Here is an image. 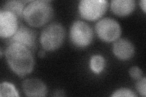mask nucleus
Segmentation results:
<instances>
[{"mask_svg": "<svg viewBox=\"0 0 146 97\" xmlns=\"http://www.w3.org/2000/svg\"><path fill=\"white\" fill-rule=\"evenodd\" d=\"M111 96L116 97V96H129V97H136L137 95L135 94V92L132 90L126 89V88H121L116 90L113 92V94L111 95Z\"/></svg>", "mask_w": 146, "mask_h": 97, "instance_id": "15", "label": "nucleus"}, {"mask_svg": "<svg viewBox=\"0 0 146 97\" xmlns=\"http://www.w3.org/2000/svg\"><path fill=\"white\" fill-rule=\"evenodd\" d=\"M22 89L27 96H45L48 94L46 86L37 78H27L24 80Z\"/></svg>", "mask_w": 146, "mask_h": 97, "instance_id": "9", "label": "nucleus"}, {"mask_svg": "<svg viewBox=\"0 0 146 97\" xmlns=\"http://www.w3.org/2000/svg\"><path fill=\"white\" fill-rule=\"evenodd\" d=\"M106 61L101 55H96L93 56L90 60V67L96 73H99L104 69Z\"/></svg>", "mask_w": 146, "mask_h": 97, "instance_id": "13", "label": "nucleus"}, {"mask_svg": "<svg viewBox=\"0 0 146 97\" xmlns=\"http://www.w3.org/2000/svg\"><path fill=\"white\" fill-rule=\"evenodd\" d=\"M38 55V57H40V58H43L44 57V55H45V53L44 52V50H40Z\"/></svg>", "mask_w": 146, "mask_h": 97, "instance_id": "19", "label": "nucleus"}, {"mask_svg": "<svg viewBox=\"0 0 146 97\" xmlns=\"http://www.w3.org/2000/svg\"><path fill=\"white\" fill-rule=\"evenodd\" d=\"M51 2L46 0L31 1L24 9L23 19L34 27L46 25L54 16V9Z\"/></svg>", "mask_w": 146, "mask_h": 97, "instance_id": "2", "label": "nucleus"}, {"mask_svg": "<svg viewBox=\"0 0 146 97\" xmlns=\"http://www.w3.org/2000/svg\"><path fill=\"white\" fill-rule=\"evenodd\" d=\"M129 75L133 80H138L143 77V73L141 69L138 66H133L129 69Z\"/></svg>", "mask_w": 146, "mask_h": 97, "instance_id": "17", "label": "nucleus"}, {"mask_svg": "<svg viewBox=\"0 0 146 97\" xmlns=\"http://www.w3.org/2000/svg\"><path fill=\"white\" fill-rule=\"evenodd\" d=\"M95 31L98 37L107 43L118 40L122 32L119 23L110 17L104 18L98 21L95 25Z\"/></svg>", "mask_w": 146, "mask_h": 97, "instance_id": "5", "label": "nucleus"}, {"mask_svg": "<svg viewBox=\"0 0 146 97\" xmlns=\"http://www.w3.org/2000/svg\"><path fill=\"white\" fill-rule=\"evenodd\" d=\"M136 89L138 93L144 97L146 96V78L143 77L136 83Z\"/></svg>", "mask_w": 146, "mask_h": 97, "instance_id": "16", "label": "nucleus"}, {"mask_svg": "<svg viewBox=\"0 0 146 97\" xmlns=\"http://www.w3.org/2000/svg\"><path fill=\"white\" fill-rule=\"evenodd\" d=\"M9 66L20 77L29 75L33 71L35 61L33 52L26 46L18 43H11L5 52Z\"/></svg>", "mask_w": 146, "mask_h": 97, "instance_id": "1", "label": "nucleus"}, {"mask_svg": "<svg viewBox=\"0 0 146 97\" xmlns=\"http://www.w3.org/2000/svg\"><path fill=\"white\" fill-rule=\"evenodd\" d=\"M18 18L13 13L6 11H0V36L3 38H9L18 30Z\"/></svg>", "mask_w": 146, "mask_h": 97, "instance_id": "8", "label": "nucleus"}, {"mask_svg": "<svg viewBox=\"0 0 146 97\" xmlns=\"http://www.w3.org/2000/svg\"><path fill=\"white\" fill-rule=\"evenodd\" d=\"M113 52L120 60L126 61L131 59L135 54L133 44L129 40L118 39L113 45Z\"/></svg>", "mask_w": 146, "mask_h": 97, "instance_id": "10", "label": "nucleus"}, {"mask_svg": "<svg viewBox=\"0 0 146 97\" xmlns=\"http://www.w3.org/2000/svg\"><path fill=\"white\" fill-rule=\"evenodd\" d=\"M108 1L106 0H81L79 4L80 16L88 21H96L107 11Z\"/></svg>", "mask_w": 146, "mask_h": 97, "instance_id": "6", "label": "nucleus"}, {"mask_svg": "<svg viewBox=\"0 0 146 97\" xmlns=\"http://www.w3.org/2000/svg\"><path fill=\"white\" fill-rule=\"evenodd\" d=\"M7 43L9 44L11 43L22 44L33 52L36 49V32L28 27L20 25L14 35L7 38Z\"/></svg>", "mask_w": 146, "mask_h": 97, "instance_id": "7", "label": "nucleus"}, {"mask_svg": "<svg viewBox=\"0 0 146 97\" xmlns=\"http://www.w3.org/2000/svg\"><path fill=\"white\" fill-rule=\"evenodd\" d=\"M0 96H19L15 86L8 82H2L0 84Z\"/></svg>", "mask_w": 146, "mask_h": 97, "instance_id": "14", "label": "nucleus"}, {"mask_svg": "<svg viewBox=\"0 0 146 97\" xmlns=\"http://www.w3.org/2000/svg\"><path fill=\"white\" fill-rule=\"evenodd\" d=\"M93 30L91 27L83 21L77 20L72 23L70 32V38L72 44L77 48H85L92 43Z\"/></svg>", "mask_w": 146, "mask_h": 97, "instance_id": "4", "label": "nucleus"}, {"mask_svg": "<svg viewBox=\"0 0 146 97\" xmlns=\"http://www.w3.org/2000/svg\"><path fill=\"white\" fill-rule=\"evenodd\" d=\"M31 1H9L5 3L1 10L9 11L13 13L18 18H23V11L25 8V4Z\"/></svg>", "mask_w": 146, "mask_h": 97, "instance_id": "12", "label": "nucleus"}, {"mask_svg": "<svg viewBox=\"0 0 146 97\" xmlns=\"http://www.w3.org/2000/svg\"><path fill=\"white\" fill-rule=\"evenodd\" d=\"M110 7L111 11L119 16H126L133 12L136 7L134 0H113Z\"/></svg>", "mask_w": 146, "mask_h": 97, "instance_id": "11", "label": "nucleus"}, {"mask_svg": "<svg viewBox=\"0 0 146 97\" xmlns=\"http://www.w3.org/2000/svg\"><path fill=\"white\" fill-rule=\"evenodd\" d=\"M65 36V27L60 23L53 22L46 26L42 30L40 42L44 50L52 52L60 48Z\"/></svg>", "mask_w": 146, "mask_h": 97, "instance_id": "3", "label": "nucleus"}, {"mask_svg": "<svg viewBox=\"0 0 146 97\" xmlns=\"http://www.w3.org/2000/svg\"><path fill=\"white\" fill-rule=\"evenodd\" d=\"M139 5H140L141 9H143L144 12L145 13L146 12V1H145V0H141V1H139Z\"/></svg>", "mask_w": 146, "mask_h": 97, "instance_id": "18", "label": "nucleus"}]
</instances>
